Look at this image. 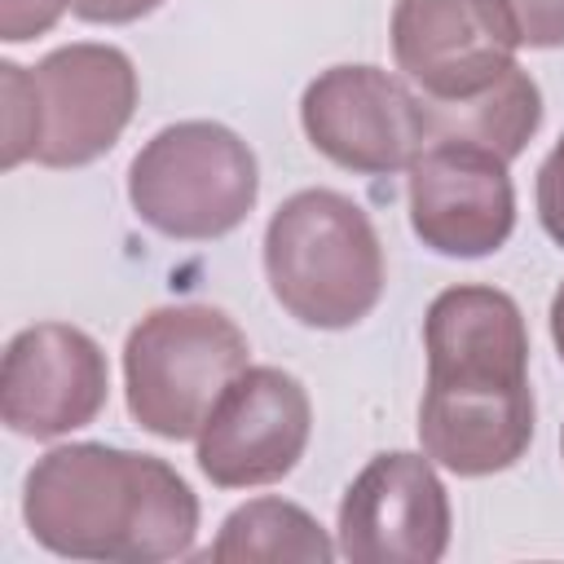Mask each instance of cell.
I'll list each match as a JSON object with an SVG mask.
<instances>
[{"mask_svg": "<svg viewBox=\"0 0 564 564\" xmlns=\"http://www.w3.org/2000/svg\"><path fill=\"white\" fill-rule=\"evenodd\" d=\"M22 520L44 551L66 560L163 564L194 551L198 498L154 454L79 441L35 458Z\"/></svg>", "mask_w": 564, "mask_h": 564, "instance_id": "cell-1", "label": "cell"}, {"mask_svg": "<svg viewBox=\"0 0 564 564\" xmlns=\"http://www.w3.org/2000/svg\"><path fill=\"white\" fill-rule=\"evenodd\" d=\"M264 278L300 326L348 330L383 295V242L348 194L300 189L269 216Z\"/></svg>", "mask_w": 564, "mask_h": 564, "instance_id": "cell-2", "label": "cell"}, {"mask_svg": "<svg viewBox=\"0 0 564 564\" xmlns=\"http://www.w3.org/2000/svg\"><path fill=\"white\" fill-rule=\"evenodd\" d=\"M247 335L212 304H163L123 344L128 414L163 441H189L247 370Z\"/></svg>", "mask_w": 564, "mask_h": 564, "instance_id": "cell-3", "label": "cell"}, {"mask_svg": "<svg viewBox=\"0 0 564 564\" xmlns=\"http://www.w3.org/2000/svg\"><path fill=\"white\" fill-rule=\"evenodd\" d=\"M260 194L251 145L212 119L159 128L128 167L132 212L163 238L207 242L238 229Z\"/></svg>", "mask_w": 564, "mask_h": 564, "instance_id": "cell-4", "label": "cell"}, {"mask_svg": "<svg viewBox=\"0 0 564 564\" xmlns=\"http://www.w3.org/2000/svg\"><path fill=\"white\" fill-rule=\"evenodd\" d=\"M300 123L317 154L361 176L410 172L427 145L423 97L379 66H330L300 97Z\"/></svg>", "mask_w": 564, "mask_h": 564, "instance_id": "cell-5", "label": "cell"}, {"mask_svg": "<svg viewBox=\"0 0 564 564\" xmlns=\"http://www.w3.org/2000/svg\"><path fill=\"white\" fill-rule=\"evenodd\" d=\"M35 150L44 167H84L115 150L137 110V66L115 44H66L31 66Z\"/></svg>", "mask_w": 564, "mask_h": 564, "instance_id": "cell-6", "label": "cell"}, {"mask_svg": "<svg viewBox=\"0 0 564 564\" xmlns=\"http://www.w3.org/2000/svg\"><path fill=\"white\" fill-rule=\"evenodd\" d=\"M449 494L427 454H375L339 498V555L352 564H436L449 551Z\"/></svg>", "mask_w": 564, "mask_h": 564, "instance_id": "cell-7", "label": "cell"}, {"mask_svg": "<svg viewBox=\"0 0 564 564\" xmlns=\"http://www.w3.org/2000/svg\"><path fill=\"white\" fill-rule=\"evenodd\" d=\"M313 432L304 383L282 366H247L198 432V471L216 489H256L295 471Z\"/></svg>", "mask_w": 564, "mask_h": 564, "instance_id": "cell-8", "label": "cell"}, {"mask_svg": "<svg viewBox=\"0 0 564 564\" xmlns=\"http://www.w3.org/2000/svg\"><path fill=\"white\" fill-rule=\"evenodd\" d=\"M110 392L101 344L66 322H35L4 348L0 419L13 436L53 441L88 427Z\"/></svg>", "mask_w": 564, "mask_h": 564, "instance_id": "cell-9", "label": "cell"}, {"mask_svg": "<svg viewBox=\"0 0 564 564\" xmlns=\"http://www.w3.org/2000/svg\"><path fill=\"white\" fill-rule=\"evenodd\" d=\"M520 26L507 0H397L392 57L423 97H467L516 66Z\"/></svg>", "mask_w": 564, "mask_h": 564, "instance_id": "cell-10", "label": "cell"}, {"mask_svg": "<svg viewBox=\"0 0 564 564\" xmlns=\"http://www.w3.org/2000/svg\"><path fill=\"white\" fill-rule=\"evenodd\" d=\"M427 388L449 397L529 392V330L498 286H449L423 317Z\"/></svg>", "mask_w": 564, "mask_h": 564, "instance_id": "cell-11", "label": "cell"}, {"mask_svg": "<svg viewBox=\"0 0 564 564\" xmlns=\"http://www.w3.org/2000/svg\"><path fill=\"white\" fill-rule=\"evenodd\" d=\"M410 225L436 256H494L516 229V189L507 163L467 145H423V154L410 163Z\"/></svg>", "mask_w": 564, "mask_h": 564, "instance_id": "cell-12", "label": "cell"}, {"mask_svg": "<svg viewBox=\"0 0 564 564\" xmlns=\"http://www.w3.org/2000/svg\"><path fill=\"white\" fill-rule=\"evenodd\" d=\"M423 119L427 145H467L511 163L542 123V93L529 70L507 66L494 84L467 97H423Z\"/></svg>", "mask_w": 564, "mask_h": 564, "instance_id": "cell-13", "label": "cell"}, {"mask_svg": "<svg viewBox=\"0 0 564 564\" xmlns=\"http://www.w3.org/2000/svg\"><path fill=\"white\" fill-rule=\"evenodd\" d=\"M326 529L286 498H251L234 507L207 551L216 564H326L335 560Z\"/></svg>", "mask_w": 564, "mask_h": 564, "instance_id": "cell-14", "label": "cell"}, {"mask_svg": "<svg viewBox=\"0 0 564 564\" xmlns=\"http://www.w3.org/2000/svg\"><path fill=\"white\" fill-rule=\"evenodd\" d=\"M0 163L18 167L35 150V88L26 66L0 62Z\"/></svg>", "mask_w": 564, "mask_h": 564, "instance_id": "cell-15", "label": "cell"}, {"mask_svg": "<svg viewBox=\"0 0 564 564\" xmlns=\"http://www.w3.org/2000/svg\"><path fill=\"white\" fill-rule=\"evenodd\" d=\"M520 44L529 48H564V0H507Z\"/></svg>", "mask_w": 564, "mask_h": 564, "instance_id": "cell-16", "label": "cell"}, {"mask_svg": "<svg viewBox=\"0 0 564 564\" xmlns=\"http://www.w3.org/2000/svg\"><path fill=\"white\" fill-rule=\"evenodd\" d=\"M66 9L70 0H0V40L22 44L31 35H44L57 26Z\"/></svg>", "mask_w": 564, "mask_h": 564, "instance_id": "cell-17", "label": "cell"}, {"mask_svg": "<svg viewBox=\"0 0 564 564\" xmlns=\"http://www.w3.org/2000/svg\"><path fill=\"white\" fill-rule=\"evenodd\" d=\"M538 220L555 247H564V132L538 167Z\"/></svg>", "mask_w": 564, "mask_h": 564, "instance_id": "cell-18", "label": "cell"}, {"mask_svg": "<svg viewBox=\"0 0 564 564\" xmlns=\"http://www.w3.org/2000/svg\"><path fill=\"white\" fill-rule=\"evenodd\" d=\"M159 4L163 0H70V13L84 22H101V26H123V22L154 13Z\"/></svg>", "mask_w": 564, "mask_h": 564, "instance_id": "cell-19", "label": "cell"}, {"mask_svg": "<svg viewBox=\"0 0 564 564\" xmlns=\"http://www.w3.org/2000/svg\"><path fill=\"white\" fill-rule=\"evenodd\" d=\"M551 339H555V352L564 361V282H560V291L551 300Z\"/></svg>", "mask_w": 564, "mask_h": 564, "instance_id": "cell-20", "label": "cell"}, {"mask_svg": "<svg viewBox=\"0 0 564 564\" xmlns=\"http://www.w3.org/2000/svg\"><path fill=\"white\" fill-rule=\"evenodd\" d=\"M560 449H564V432H560Z\"/></svg>", "mask_w": 564, "mask_h": 564, "instance_id": "cell-21", "label": "cell"}]
</instances>
